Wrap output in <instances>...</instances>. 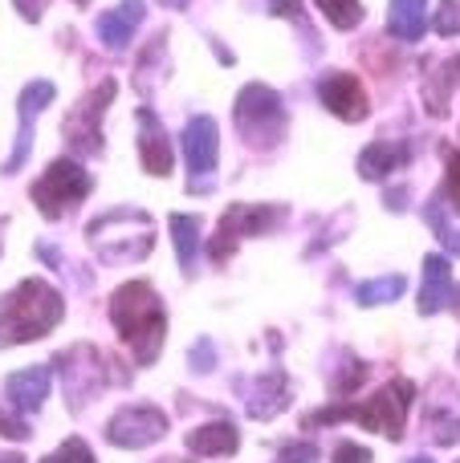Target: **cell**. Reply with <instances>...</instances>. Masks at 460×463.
Segmentation results:
<instances>
[{
  "label": "cell",
  "mask_w": 460,
  "mask_h": 463,
  "mask_svg": "<svg viewBox=\"0 0 460 463\" xmlns=\"http://www.w3.org/2000/svg\"><path fill=\"white\" fill-rule=\"evenodd\" d=\"M367 378V362H355V358H347V370H342V378H334V391L339 394H350L359 383Z\"/></svg>",
  "instance_id": "f1b7e54d"
},
{
  "label": "cell",
  "mask_w": 460,
  "mask_h": 463,
  "mask_svg": "<svg viewBox=\"0 0 460 463\" xmlns=\"http://www.w3.org/2000/svg\"><path fill=\"white\" fill-rule=\"evenodd\" d=\"M168 435V415L151 402H130V407L114 411L110 423H106V443L122 451H139V448H151Z\"/></svg>",
  "instance_id": "9c48e42d"
},
{
  "label": "cell",
  "mask_w": 460,
  "mask_h": 463,
  "mask_svg": "<svg viewBox=\"0 0 460 463\" xmlns=\"http://www.w3.org/2000/svg\"><path fill=\"white\" fill-rule=\"evenodd\" d=\"M277 463H318V448H314V443L293 439V443H285V448H282Z\"/></svg>",
  "instance_id": "83f0119b"
},
{
  "label": "cell",
  "mask_w": 460,
  "mask_h": 463,
  "mask_svg": "<svg viewBox=\"0 0 460 463\" xmlns=\"http://www.w3.org/2000/svg\"><path fill=\"white\" fill-rule=\"evenodd\" d=\"M233 118L249 146H277L285 138V106H282V98L269 86H261V81H253V86H244L241 94H236Z\"/></svg>",
  "instance_id": "277c9868"
},
{
  "label": "cell",
  "mask_w": 460,
  "mask_h": 463,
  "mask_svg": "<svg viewBox=\"0 0 460 463\" xmlns=\"http://www.w3.org/2000/svg\"><path fill=\"white\" fill-rule=\"evenodd\" d=\"M90 187H94V179H90V171H81L78 159H57L33 184V203H37V212L45 220H62L65 212L86 200Z\"/></svg>",
  "instance_id": "5b68a950"
},
{
  "label": "cell",
  "mask_w": 460,
  "mask_h": 463,
  "mask_svg": "<svg viewBox=\"0 0 460 463\" xmlns=\"http://www.w3.org/2000/svg\"><path fill=\"white\" fill-rule=\"evenodd\" d=\"M5 399H8V407L21 411V415H29V411H41V402L49 399V366H29V370H16V374H8Z\"/></svg>",
  "instance_id": "9a60e30c"
},
{
  "label": "cell",
  "mask_w": 460,
  "mask_h": 463,
  "mask_svg": "<svg viewBox=\"0 0 460 463\" xmlns=\"http://www.w3.org/2000/svg\"><path fill=\"white\" fill-rule=\"evenodd\" d=\"M456 305V285H453V269L440 252L424 256V285H420V313L432 317V313Z\"/></svg>",
  "instance_id": "4fadbf2b"
},
{
  "label": "cell",
  "mask_w": 460,
  "mask_h": 463,
  "mask_svg": "<svg viewBox=\"0 0 460 463\" xmlns=\"http://www.w3.org/2000/svg\"><path fill=\"white\" fill-rule=\"evenodd\" d=\"M171 240H176V256H179V269H184V277H192L196 272V252H200V220L196 216H171Z\"/></svg>",
  "instance_id": "44dd1931"
},
{
  "label": "cell",
  "mask_w": 460,
  "mask_h": 463,
  "mask_svg": "<svg viewBox=\"0 0 460 463\" xmlns=\"http://www.w3.org/2000/svg\"><path fill=\"white\" fill-rule=\"evenodd\" d=\"M143 16H147L143 0H122L119 8H110V13L98 16V41L119 53V49L130 45V37H135V29L143 24Z\"/></svg>",
  "instance_id": "5bb4252c"
},
{
  "label": "cell",
  "mask_w": 460,
  "mask_h": 463,
  "mask_svg": "<svg viewBox=\"0 0 460 463\" xmlns=\"http://www.w3.org/2000/svg\"><path fill=\"white\" fill-rule=\"evenodd\" d=\"M424 224L436 232L440 244H445L448 252H456V256H460V232L448 224V216H445V200H440V195H432V200L424 203Z\"/></svg>",
  "instance_id": "cb8c5ba5"
},
{
  "label": "cell",
  "mask_w": 460,
  "mask_h": 463,
  "mask_svg": "<svg viewBox=\"0 0 460 463\" xmlns=\"http://www.w3.org/2000/svg\"><path fill=\"white\" fill-rule=\"evenodd\" d=\"M110 321L122 342L130 345L139 366H151L159 358L163 337H168V317H163V301L155 297V288L147 280H130V285L114 288Z\"/></svg>",
  "instance_id": "6da1fadb"
},
{
  "label": "cell",
  "mask_w": 460,
  "mask_h": 463,
  "mask_svg": "<svg viewBox=\"0 0 460 463\" xmlns=\"http://www.w3.org/2000/svg\"><path fill=\"white\" fill-rule=\"evenodd\" d=\"M331 463H371V451L359 448V443H339V448H334V456H331Z\"/></svg>",
  "instance_id": "d6a6232c"
},
{
  "label": "cell",
  "mask_w": 460,
  "mask_h": 463,
  "mask_svg": "<svg viewBox=\"0 0 460 463\" xmlns=\"http://www.w3.org/2000/svg\"><path fill=\"white\" fill-rule=\"evenodd\" d=\"M212 366H216V350H212V337H200V342L192 345V370L208 374Z\"/></svg>",
  "instance_id": "f546056e"
},
{
  "label": "cell",
  "mask_w": 460,
  "mask_h": 463,
  "mask_svg": "<svg viewBox=\"0 0 460 463\" xmlns=\"http://www.w3.org/2000/svg\"><path fill=\"white\" fill-rule=\"evenodd\" d=\"M0 463H24L21 451H8V456H0Z\"/></svg>",
  "instance_id": "d590c367"
},
{
  "label": "cell",
  "mask_w": 460,
  "mask_h": 463,
  "mask_svg": "<svg viewBox=\"0 0 460 463\" xmlns=\"http://www.w3.org/2000/svg\"><path fill=\"white\" fill-rule=\"evenodd\" d=\"M269 8H273L277 16H298L302 13V0H269Z\"/></svg>",
  "instance_id": "e575fe53"
},
{
  "label": "cell",
  "mask_w": 460,
  "mask_h": 463,
  "mask_svg": "<svg viewBox=\"0 0 460 463\" xmlns=\"http://www.w3.org/2000/svg\"><path fill=\"white\" fill-rule=\"evenodd\" d=\"M318 98H322V106L334 114V118L342 122H363L367 114H371V102H367V90L363 81L355 78V73L347 70H331L318 78Z\"/></svg>",
  "instance_id": "30bf717a"
},
{
  "label": "cell",
  "mask_w": 460,
  "mask_h": 463,
  "mask_svg": "<svg viewBox=\"0 0 460 463\" xmlns=\"http://www.w3.org/2000/svg\"><path fill=\"white\" fill-rule=\"evenodd\" d=\"M114 90L119 86L106 78L102 86H94L70 114H65L62 135H65V143H70V151L81 155V159H90V155L102 151V114H106V106L114 102Z\"/></svg>",
  "instance_id": "52a82bcc"
},
{
  "label": "cell",
  "mask_w": 460,
  "mask_h": 463,
  "mask_svg": "<svg viewBox=\"0 0 460 463\" xmlns=\"http://www.w3.org/2000/svg\"><path fill=\"white\" fill-rule=\"evenodd\" d=\"M236 448H241V431H236L233 419H216V423H208V427L187 431V451H192V456L220 459V456H236Z\"/></svg>",
  "instance_id": "e0dca14e"
},
{
  "label": "cell",
  "mask_w": 460,
  "mask_h": 463,
  "mask_svg": "<svg viewBox=\"0 0 460 463\" xmlns=\"http://www.w3.org/2000/svg\"><path fill=\"white\" fill-rule=\"evenodd\" d=\"M456 81H460V57H448V61L440 65V73H424V106H428V114L445 118Z\"/></svg>",
  "instance_id": "d6986e66"
},
{
  "label": "cell",
  "mask_w": 460,
  "mask_h": 463,
  "mask_svg": "<svg viewBox=\"0 0 460 463\" xmlns=\"http://www.w3.org/2000/svg\"><path fill=\"white\" fill-rule=\"evenodd\" d=\"M139 163H143V171L155 175V179H168L171 163H176L171 138H168V130H163V122L155 118L151 106L139 110Z\"/></svg>",
  "instance_id": "7c38bea8"
},
{
  "label": "cell",
  "mask_w": 460,
  "mask_h": 463,
  "mask_svg": "<svg viewBox=\"0 0 460 463\" xmlns=\"http://www.w3.org/2000/svg\"><path fill=\"white\" fill-rule=\"evenodd\" d=\"M159 5H163V8H184L187 0H159Z\"/></svg>",
  "instance_id": "8d00e7d4"
},
{
  "label": "cell",
  "mask_w": 460,
  "mask_h": 463,
  "mask_svg": "<svg viewBox=\"0 0 460 463\" xmlns=\"http://www.w3.org/2000/svg\"><path fill=\"white\" fill-rule=\"evenodd\" d=\"M41 463H94V456H90V448L78 439V435H70V439H65L53 456H45Z\"/></svg>",
  "instance_id": "484cf974"
},
{
  "label": "cell",
  "mask_w": 460,
  "mask_h": 463,
  "mask_svg": "<svg viewBox=\"0 0 460 463\" xmlns=\"http://www.w3.org/2000/svg\"><path fill=\"white\" fill-rule=\"evenodd\" d=\"M399 163H407V146H396V143H371L363 155H359V175L363 179H383V175H391V171L399 167Z\"/></svg>",
  "instance_id": "ffe728a7"
},
{
  "label": "cell",
  "mask_w": 460,
  "mask_h": 463,
  "mask_svg": "<svg viewBox=\"0 0 460 463\" xmlns=\"http://www.w3.org/2000/svg\"><path fill=\"white\" fill-rule=\"evenodd\" d=\"M62 317H65V301L53 285H45L41 277L21 280L13 293L0 297V350L21 342H37Z\"/></svg>",
  "instance_id": "7a4b0ae2"
},
{
  "label": "cell",
  "mask_w": 460,
  "mask_h": 463,
  "mask_svg": "<svg viewBox=\"0 0 460 463\" xmlns=\"http://www.w3.org/2000/svg\"><path fill=\"white\" fill-rule=\"evenodd\" d=\"M453 29H460V5L456 0H445V5H440V13H436V33H453Z\"/></svg>",
  "instance_id": "1f68e13d"
},
{
  "label": "cell",
  "mask_w": 460,
  "mask_h": 463,
  "mask_svg": "<svg viewBox=\"0 0 460 463\" xmlns=\"http://www.w3.org/2000/svg\"><path fill=\"white\" fill-rule=\"evenodd\" d=\"M53 98H57V90H53V81H45V78L29 81V86L21 90V106H16L21 127H16V146H13V155H8V163H5V175H16V171L29 163V155H33V122H37V114L45 110Z\"/></svg>",
  "instance_id": "8fae6325"
},
{
  "label": "cell",
  "mask_w": 460,
  "mask_h": 463,
  "mask_svg": "<svg viewBox=\"0 0 460 463\" xmlns=\"http://www.w3.org/2000/svg\"><path fill=\"white\" fill-rule=\"evenodd\" d=\"M407 463H432V459H424V456H416V459H407Z\"/></svg>",
  "instance_id": "74e56055"
},
{
  "label": "cell",
  "mask_w": 460,
  "mask_h": 463,
  "mask_svg": "<svg viewBox=\"0 0 460 463\" xmlns=\"http://www.w3.org/2000/svg\"><path fill=\"white\" fill-rule=\"evenodd\" d=\"M404 288H407V280L396 272V277H379V280H367V285H359V288H355V301L371 309V305H388V301H396V297L404 293Z\"/></svg>",
  "instance_id": "603a6c76"
},
{
  "label": "cell",
  "mask_w": 460,
  "mask_h": 463,
  "mask_svg": "<svg viewBox=\"0 0 460 463\" xmlns=\"http://www.w3.org/2000/svg\"><path fill=\"white\" fill-rule=\"evenodd\" d=\"M428 29V0H391L388 5V33L399 41H420Z\"/></svg>",
  "instance_id": "ac0fdd59"
},
{
  "label": "cell",
  "mask_w": 460,
  "mask_h": 463,
  "mask_svg": "<svg viewBox=\"0 0 460 463\" xmlns=\"http://www.w3.org/2000/svg\"><path fill=\"white\" fill-rule=\"evenodd\" d=\"M0 435H5V439H29V423H24V415H13V411L8 407H0Z\"/></svg>",
  "instance_id": "4316f807"
},
{
  "label": "cell",
  "mask_w": 460,
  "mask_h": 463,
  "mask_svg": "<svg viewBox=\"0 0 460 463\" xmlns=\"http://www.w3.org/2000/svg\"><path fill=\"white\" fill-rule=\"evenodd\" d=\"M13 5H16V13H21L24 21H41L45 8H49V0H13Z\"/></svg>",
  "instance_id": "836d02e7"
},
{
  "label": "cell",
  "mask_w": 460,
  "mask_h": 463,
  "mask_svg": "<svg viewBox=\"0 0 460 463\" xmlns=\"http://www.w3.org/2000/svg\"><path fill=\"white\" fill-rule=\"evenodd\" d=\"M424 427L432 431V443H440V448L460 443V402H445V411L428 407L424 411Z\"/></svg>",
  "instance_id": "7402d4cb"
},
{
  "label": "cell",
  "mask_w": 460,
  "mask_h": 463,
  "mask_svg": "<svg viewBox=\"0 0 460 463\" xmlns=\"http://www.w3.org/2000/svg\"><path fill=\"white\" fill-rule=\"evenodd\" d=\"M78 5H90V0H78Z\"/></svg>",
  "instance_id": "f35d334b"
},
{
  "label": "cell",
  "mask_w": 460,
  "mask_h": 463,
  "mask_svg": "<svg viewBox=\"0 0 460 463\" xmlns=\"http://www.w3.org/2000/svg\"><path fill=\"white\" fill-rule=\"evenodd\" d=\"M445 192L453 200V208L460 212V155H448V171H445Z\"/></svg>",
  "instance_id": "4dcf8cb0"
},
{
  "label": "cell",
  "mask_w": 460,
  "mask_h": 463,
  "mask_svg": "<svg viewBox=\"0 0 460 463\" xmlns=\"http://www.w3.org/2000/svg\"><path fill=\"white\" fill-rule=\"evenodd\" d=\"M412 399H416V383H407V378H396V383L379 386V391H375L367 402H339V407L314 411V415L302 419V427H306V431H314V427H322V423L331 427V423H342V419H355V423H363L367 431H375V435L404 439Z\"/></svg>",
  "instance_id": "3957f363"
},
{
  "label": "cell",
  "mask_w": 460,
  "mask_h": 463,
  "mask_svg": "<svg viewBox=\"0 0 460 463\" xmlns=\"http://www.w3.org/2000/svg\"><path fill=\"white\" fill-rule=\"evenodd\" d=\"M184 159H187V192L192 195H208L212 192V171H216V155H220V127L212 114H196L184 127Z\"/></svg>",
  "instance_id": "ba28073f"
},
{
  "label": "cell",
  "mask_w": 460,
  "mask_h": 463,
  "mask_svg": "<svg viewBox=\"0 0 460 463\" xmlns=\"http://www.w3.org/2000/svg\"><path fill=\"white\" fill-rule=\"evenodd\" d=\"M244 407H249L253 419H273L282 415L285 407H290V378H285V370H265V374L253 383L249 399H244Z\"/></svg>",
  "instance_id": "2e32d148"
},
{
  "label": "cell",
  "mask_w": 460,
  "mask_h": 463,
  "mask_svg": "<svg viewBox=\"0 0 460 463\" xmlns=\"http://www.w3.org/2000/svg\"><path fill=\"white\" fill-rule=\"evenodd\" d=\"M282 220H285V208H277V203H233V208L220 216V228H216V236H212L208 256L216 264H225L244 236H265V232H273Z\"/></svg>",
  "instance_id": "8992f818"
},
{
  "label": "cell",
  "mask_w": 460,
  "mask_h": 463,
  "mask_svg": "<svg viewBox=\"0 0 460 463\" xmlns=\"http://www.w3.org/2000/svg\"><path fill=\"white\" fill-rule=\"evenodd\" d=\"M322 16L334 24V29H355L363 21V5L359 0H318Z\"/></svg>",
  "instance_id": "d4e9b609"
}]
</instances>
